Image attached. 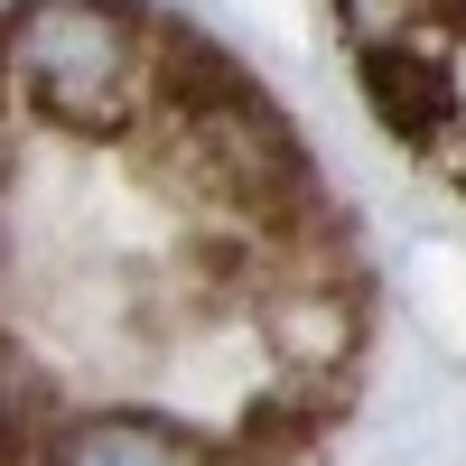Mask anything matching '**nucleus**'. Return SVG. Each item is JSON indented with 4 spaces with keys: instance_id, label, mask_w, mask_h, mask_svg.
<instances>
[{
    "instance_id": "obj_1",
    "label": "nucleus",
    "mask_w": 466,
    "mask_h": 466,
    "mask_svg": "<svg viewBox=\"0 0 466 466\" xmlns=\"http://www.w3.org/2000/svg\"><path fill=\"white\" fill-rule=\"evenodd\" d=\"M0 85L75 140H131L159 103L140 0H19L0 19Z\"/></svg>"
},
{
    "instance_id": "obj_2",
    "label": "nucleus",
    "mask_w": 466,
    "mask_h": 466,
    "mask_svg": "<svg viewBox=\"0 0 466 466\" xmlns=\"http://www.w3.org/2000/svg\"><path fill=\"white\" fill-rule=\"evenodd\" d=\"M252 327H261L270 364H280L289 382L355 373V355H364V289L336 280V270H261Z\"/></svg>"
},
{
    "instance_id": "obj_3",
    "label": "nucleus",
    "mask_w": 466,
    "mask_h": 466,
    "mask_svg": "<svg viewBox=\"0 0 466 466\" xmlns=\"http://www.w3.org/2000/svg\"><path fill=\"white\" fill-rule=\"evenodd\" d=\"M355 85H364V112L401 149H439L466 112V85L448 75L439 47H420V37H382V47H355Z\"/></svg>"
},
{
    "instance_id": "obj_4",
    "label": "nucleus",
    "mask_w": 466,
    "mask_h": 466,
    "mask_svg": "<svg viewBox=\"0 0 466 466\" xmlns=\"http://www.w3.org/2000/svg\"><path fill=\"white\" fill-rule=\"evenodd\" d=\"M47 466H215V439H197L168 410H75Z\"/></svg>"
},
{
    "instance_id": "obj_5",
    "label": "nucleus",
    "mask_w": 466,
    "mask_h": 466,
    "mask_svg": "<svg viewBox=\"0 0 466 466\" xmlns=\"http://www.w3.org/2000/svg\"><path fill=\"white\" fill-rule=\"evenodd\" d=\"M66 420H75L66 392L19 355V345H0V466H47Z\"/></svg>"
},
{
    "instance_id": "obj_6",
    "label": "nucleus",
    "mask_w": 466,
    "mask_h": 466,
    "mask_svg": "<svg viewBox=\"0 0 466 466\" xmlns=\"http://www.w3.org/2000/svg\"><path fill=\"white\" fill-rule=\"evenodd\" d=\"M420 47H439V37H448V47H466V0H420Z\"/></svg>"
},
{
    "instance_id": "obj_7",
    "label": "nucleus",
    "mask_w": 466,
    "mask_h": 466,
    "mask_svg": "<svg viewBox=\"0 0 466 466\" xmlns=\"http://www.w3.org/2000/svg\"><path fill=\"white\" fill-rule=\"evenodd\" d=\"M0 345H10V336H0Z\"/></svg>"
}]
</instances>
